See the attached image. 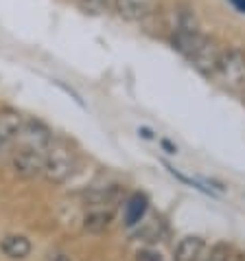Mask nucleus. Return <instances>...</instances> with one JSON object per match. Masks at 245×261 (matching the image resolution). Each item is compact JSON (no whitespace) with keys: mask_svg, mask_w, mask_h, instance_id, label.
Instances as JSON below:
<instances>
[{"mask_svg":"<svg viewBox=\"0 0 245 261\" xmlns=\"http://www.w3.org/2000/svg\"><path fill=\"white\" fill-rule=\"evenodd\" d=\"M173 46L195 66L201 75L215 77L217 70L221 48L212 38H208L206 33H201L199 29H175L173 31Z\"/></svg>","mask_w":245,"mask_h":261,"instance_id":"1","label":"nucleus"},{"mask_svg":"<svg viewBox=\"0 0 245 261\" xmlns=\"http://www.w3.org/2000/svg\"><path fill=\"white\" fill-rule=\"evenodd\" d=\"M77 169V151L73 149V145L64 139H53V143L46 149L44 158V173L46 182L50 185H64L66 180Z\"/></svg>","mask_w":245,"mask_h":261,"instance_id":"2","label":"nucleus"},{"mask_svg":"<svg viewBox=\"0 0 245 261\" xmlns=\"http://www.w3.org/2000/svg\"><path fill=\"white\" fill-rule=\"evenodd\" d=\"M215 79H219L221 86H226L228 90H245V50L236 46L221 50Z\"/></svg>","mask_w":245,"mask_h":261,"instance_id":"3","label":"nucleus"},{"mask_svg":"<svg viewBox=\"0 0 245 261\" xmlns=\"http://www.w3.org/2000/svg\"><path fill=\"white\" fill-rule=\"evenodd\" d=\"M53 139L55 136H53V132H50L48 125H44V123L38 121V119H24L16 141H20V147L46 151L48 145L53 143Z\"/></svg>","mask_w":245,"mask_h":261,"instance_id":"4","label":"nucleus"},{"mask_svg":"<svg viewBox=\"0 0 245 261\" xmlns=\"http://www.w3.org/2000/svg\"><path fill=\"white\" fill-rule=\"evenodd\" d=\"M44 158H46V151L20 147L11 156V167L20 178H38L44 173Z\"/></svg>","mask_w":245,"mask_h":261,"instance_id":"5","label":"nucleus"},{"mask_svg":"<svg viewBox=\"0 0 245 261\" xmlns=\"http://www.w3.org/2000/svg\"><path fill=\"white\" fill-rule=\"evenodd\" d=\"M22 123L24 117L18 110H13V108H3L0 110V149L18 139Z\"/></svg>","mask_w":245,"mask_h":261,"instance_id":"6","label":"nucleus"},{"mask_svg":"<svg viewBox=\"0 0 245 261\" xmlns=\"http://www.w3.org/2000/svg\"><path fill=\"white\" fill-rule=\"evenodd\" d=\"M112 222H114L112 208L95 206L83 217V230H88V233H92V235H99V233H105V230L112 226Z\"/></svg>","mask_w":245,"mask_h":261,"instance_id":"7","label":"nucleus"},{"mask_svg":"<svg viewBox=\"0 0 245 261\" xmlns=\"http://www.w3.org/2000/svg\"><path fill=\"white\" fill-rule=\"evenodd\" d=\"M149 208V200L145 193H134L129 195V200L125 202V211H122V220H125V226H138V224L145 220Z\"/></svg>","mask_w":245,"mask_h":261,"instance_id":"8","label":"nucleus"},{"mask_svg":"<svg viewBox=\"0 0 245 261\" xmlns=\"http://www.w3.org/2000/svg\"><path fill=\"white\" fill-rule=\"evenodd\" d=\"M0 250L9 259H26L31 252V242L24 235H7L0 242Z\"/></svg>","mask_w":245,"mask_h":261,"instance_id":"9","label":"nucleus"},{"mask_svg":"<svg viewBox=\"0 0 245 261\" xmlns=\"http://www.w3.org/2000/svg\"><path fill=\"white\" fill-rule=\"evenodd\" d=\"M204 250V239L199 235H186L175 246V261H197Z\"/></svg>","mask_w":245,"mask_h":261,"instance_id":"10","label":"nucleus"},{"mask_svg":"<svg viewBox=\"0 0 245 261\" xmlns=\"http://www.w3.org/2000/svg\"><path fill=\"white\" fill-rule=\"evenodd\" d=\"M114 11L127 22H140L147 16V7L138 0H112Z\"/></svg>","mask_w":245,"mask_h":261,"instance_id":"11","label":"nucleus"},{"mask_svg":"<svg viewBox=\"0 0 245 261\" xmlns=\"http://www.w3.org/2000/svg\"><path fill=\"white\" fill-rule=\"evenodd\" d=\"M120 195V187L118 185H107V187H95L92 191L85 193V202L90 206H105V204H114Z\"/></svg>","mask_w":245,"mask_h":261,"instance_id":"12","label":"nucleus"},{"mask_svg":"<svg viewBox=\"0 0 245 261\" xmlns=\"http://www.w3.org/2000/svg\"><path fill=\"white\" fill-rule=\"evenodd\" d=\"M77 3L85 13H92V16H97V13L105 11L107 7H112V0H77Z\"/></svg>","mask_w":245,"mask_h":261,"instance_id":"13","label":"nucleus"},{"mask_svg":"<svg viewBox=\"0 0 245 261\" xmlns=\"http://www.w3.org/2000/svg\"><path fill=\"white\" fill-rule=\"evenodd\" d=\"M158 226H160V220H154V222H149V226H147V228L138 230V237L147 239V242H156V239H158V235H160V230H158Z\"/></svg>","mask_w":245,"mask_h":261,"instance_id":"14","label":"nucleus"},{"mask_svg":"<svg viewBox=\"0 0 245 261\" xmlns=\"http://www.w3.org/2000/svg\"><path fill=\"white\" fill-rule=\"evenodd\" d=\"M206 261H228V248H226V246H217Z\"/></svg>","mask_w":245,"mask_h":261,"instance_id":"15","label":"nucleus"},{"mask_svg":"<svg viewBox=\"0 0 245 261\" xmlns=\"http://www.w3.org/2000/svg\"><path fill=\"white\" fill-rule=\"evenodd\" d=\"M138 261H162L160 259V252H156V250H140L138 252Z\"/></svg>","mask_w":245,"mask_h":261,"instance_id":"16","label":"nucleus"},{"mask_svg":"<svg viewBox=\"0 0 245 261\" xmlns=\"http://www.w3.org/2000/svg\"><path fill=\"white\" fill-rule=\"evenodd\" d=\"M230 3H232L241 13H245V0H230Z\"/></svg>","mask_w":245,"mask_h":261,"instance_id":"17","label":"nucleus"},{"mask_svg":"<svg viewBox=\"0 0 245 261\" xmlns=\"http://www.w3.org/2000/svg\"><path fill=\"white\" fill-rule=\"evenodd\" d=\"M138 132H140L142 136H145V139H154V132H151V129H147V127H140Z\"/></svg>","mask_w":245,"mask_h":261,"instance_id":"18","label":"nucleus"},{"mask_svg":"<svg viewBox=\"0 0 245 261\" xmlns=\"http://www.w3.org/2000/svg\"><path fill=\"white\" fill-rule=\"evenodd\" d=\"M162 145H164V149H169V154H175V151H177V147H173L169 141H162Z\"/></svg>","mask_w":245,"mask_h":261,"instance_id":"19","label":"nucleus"},{"mask_svg":"<svg viewBox=\"0 0 245 261\" xmlns=\"http://www.w3.org/2000/svg\"><path fill=\"white\" fill-rule=\"evenodd\" d=\"M243 92H245V90H243Z\"/></svg>","mask_w":245,"mask_h":261,"instance_id":"20","label":"nucleus"}]
</instances>
